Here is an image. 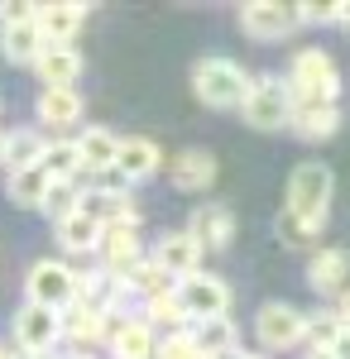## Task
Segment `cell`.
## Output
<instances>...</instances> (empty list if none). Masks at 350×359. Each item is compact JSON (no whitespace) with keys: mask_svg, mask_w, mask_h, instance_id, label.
<instances>
[{"mask_svg":"<svg viewBox=\"0 0 350 359\" xmlns=\"http://www.w3.org/2000/svg\"><path fill=\"white\" fill-rule=\"evenodd\" d=\"M77 211L86 216V221H96L101 230H106V225H135L139 221L130 192H96V187H86L82 201H77Z\"/></svg>","mask_w":350,"mask_h":359,"instance_id":"cell-16","label":"cell"},{"mask_svg":"<svg viewBox=\"0 0 350 359\" xmlns=\"http://www.w3.org/2000/svg\"><path fill=\"white\" fill-rule=\"evenodd\" d=\"M67 359H91V355H86V350H72V355H67Z\"/></svg>","mask_w":350,"mask_h":359,"instance_id":"cell-41","label":"cell"},{"mask_svg":"<svg viewBox=\"0 0 350 359\" xmlns=\"http://www.w3.org/2000/svg\"><path fill=\"white\" fill-rule=\"evenodd\" d=\"M39 120L53 125V130H67L82 120V91L77 86H44L39 91Z\"/></svg>","mask_w":350,"mask_h":359,"instance_id":"cell-22","label":"cell"},{"mask_svg":"<svg viewBox=\"0 0 350 359\" xmlns=\"http://www.w3.org/2000/svg\"><path fill=\"white\" fill-rule=\"evenodd\" d=\"M110 355L115 359H154L159 331L144 316H110V335H106Z\"/></svg>","mask_w":350,"mask_h":359,"instance_id":"cell-12","label":"cell"},{"mask_svg":"<svg viewBox=\"0 0 350 359\" xmlns=\"http://www.w3.org/2000/svg\"><path fill=\"white\" fill-rule=\"evenodd\" d=\"M331 311H336V321H341V331H350V292H341Z\"/></svg>","mask_w":350,"mask_h":359,"instance_id":"cell-37","label":"cell"},{"mask_svg":"<svg viewBox=\"0 0 350 359\" xmlns=\"http://www.w3.org/2000/svg\"><path fill=\"white\" fill-rule=\"evenodd\" d=\"M307 283L317 292H331V297L350 292V254L346 249H317L307 264Z\"/></svg>","mask_w":350,"mask_h":359,"instance_id":"cell-18","label":"cell"},{"mask_svg":"<svg viewBox=\"0 0 350 359\" xmlns=\"http://www.w3.org/2000/svg\"><path fill=\"white\" fill-rule=\"evenodd\" d=\"M336 25L350 29V0H341V10H336Z\"/></svg>","mask_w":350,"mask_h":359,"instance_id":"cell-39","label":"cell"},{"mask_svg":"<svg viewBox=\"0 0 350 359\" xmlns=\"http://www.w3.org/2000/svg\"><path fill=\"white\" fill-rule=\"evenodd\" d=\"M44 158V135L39 130H15V135H5V158L0 163L10 168V172H25Z\"/></svg>","mask_w":350,"mask_h":359,"instance_id":"cell-27","label":"cell"},{"mask_svg":"<svg viewBox=\"0 0 350 359\" xmlns=\"http://www.w3.org/2000/svg\"><path fill=\"white\" fill-rule=\"evenodd\" d=\"M163 163V154H159V144L154 139H120V149H115V172L125 177V182H144V177H154Z\"/></svg>","mask_w":350,"mask_h":359,"instance_id":"cell-17","label":"cell"},{"mask_svg":"<svg viewBox=\"0 0 350 359\" xmlns=\"http://www.w3.org/2000/svg\"><path fill=\"white\" fill-rule=\"evenodd\" d=\"M154 269H163V273L173 278H188V273H202V249H197V240H192L188 230H173V235H163L159 245H154V259H149Z\"/></svg>","mask_w":350,"mask_h":359,"instance_id":"cell-15","label":"cell"},{"mask_svg":"<svg viewBox=\"0 0 350 359\" xmlns=\"http://www.w3.org/2000/svg\"><path fill=\"white\" fill-rule=\"evenodd\" d=\"M0 48H5L10 62H39V53H44L48 43L39 39L34 25H15V29H0Z\"/></svg>","mask_w":350,"mask_h":359,"instance_id":"cell-29","label":"cell"},{"mask_svg":"<svg viewBox=\"0 0 350 359\" xmlns=\"http://www.w3.org/2000/svg\"><path fill=\"white\" fill-rule=\"evenodd\" d=\"M336 10L341 5H297V25H336Z\"/></svg>","mask_w":350,"mask_h":359,"instance_id":"cell-36","label":"cell"},{"mask_svg":"<svg viewBox=\"0 0 350 359\" xmlns=\"http://www.w3.org/2000/svg\"><path fill=\"white\" fill-rule=\"evenodd\" d=\"M331 355H336V359H350V331H341L336 340H331Z\"/></svg>","mask_w":350,"mask_h":359,"instance_id":"cell-38","label":"cell"},{"mask_svg":"<svg viewBox=\"0 0 350 359\" xmlns=\"http://www.w3.org/2000/svg\"><path fill=\"white\" fill-rule=\"evenodd\" d=\"M288 130L297 139H307V144H322V139H331L341 130V106H293Z\"/></svg>","mask_w":350,"mask_h":359,"instance_id":"cell-21","label":"cell"},{"mask_svg":"<svg viewBox=\"0 0 350 359\" xmlns=\"http://www.w3.org/2000/svg\"><path fill=\"white\" fill-rule=\"evenodd\" d=\"M144 321L159 331L163 326V335H173V331H188L192 321H188V311L178 306V297L173 292H163V297H154V302H144Z\"/></svg>","mask_w":350,"mask_h":359,"instance_id":"cell-30","label":"cell"},{"mask_svg":"<svg viewBox=\"0 0 350 359\" xmlns=\"http://www.w3.org/2000/svg\"><path fill=\"white\" fill-rule=\"evenodd\" d=\"M96 254H101V273L120 278L125 269H135L139 259H144V249H139V230H135V225H106L101 240H96Z\"/></svg>","mask_w":350,"mask_h":359,"instance_id":"cell-14","label":"cell"},{"mask_svg":"<svg viewBox=\"0 0 350 359\" xmlns=\"http://www.w3.org/2000/svg\"><path fill=\"white\" fill-rule=\"evenodd\" d=\"M302 359H336L331 350H302Z\"/></svg>","mask_w":350,"mask_h":359,"instance_id":"cell-40","label":"cell"},{"mask_svg":"<svg viewBox=\"0 0 350 359\" xmlns=\"http://www.w3.org/2000/svg\"><path fill=\"white\" fill-rule=\"evenodd\" d=\"M72 273H77V269H67L63 259H39V264L29 269V278H25L29 302L34 306H53V311L72 306Z\"/></svg>","mask_w":350,"mask_h":359,"instance_id":"cell-7","label":"cell"},{"mask_svg":"<svg viewBox=\"0 0 350 359\" xmlns=\"http://www.w3.org/2000/svg\"><path fill=\"white\" fill-rule=\"evenodd\" d=\"M58 340H63V321H58L53 306H20V316H15V345L25 350V355H48Z\"/></svg>","mask_w":350,"mask_h":359,"instance_id":"cell-9","label":"cell"},{"mask_svg":"<svg viewBox=\"0 0 350 359\" xmlns=\"http://www.w3.org/2000/svg\"><path fill=\"white\" fill-rule=\"evenodd\" d=\"M341 335V321L336 311H322V316H307V345L302 350H331V340Z\"/></svg>","mask_w":350,"mask_h":359,"instance_id":"cell-33","label":"cell"},{"mask_svg":"<svg viewBox=\"0 0 350 359\" xmlns=\"http://www.w3.org/2000/svg\"><path fill=\"white\" fill-rule=\"evenodd\" d=\"M240 29L254 39V43H278L297 29V5H283V0H254L240 10Z\"/></svg>","mask_w":350,"mask_h":359,"instance_id":"cell-8","label":"cell"},{"mask_svg":"<svg viewBox=\"0 0 350 359\" xmlns=\"http://www.w3.org/2000/svg\"><path fill=\"white\" fill-rule=\"evenodd\" d=\"M86 25V5H39V15H34V29H39V39L48 43V48H72V39H77V29Z\"/></svg>","mask_w":350,"mask_h":359,"instance_id":"cell-13","label":"cell"},{"mask_svg":"<svg viewBox=\"0 0 350 359\" xmlns=\"http://www.w3.org/2000/svg\"><path fill=\"white\" fill-rule=\"evenodd\" d=\"M20 359H53V355H20Z\"/></svg>","mask_w":350,"mask_h":359,"instance_id":"cell-42","label":"cell"},{"mask_svg":"<svg viewBox=\"0 0 350 359\" xmlns=\"http://www.w3.org/2000/svg\"><path fill=\"white\" fill-rule=\"evenodd\" d=\"M34 15H39V5H29V0H5V5H0V29L34 25Z\"/></svg>","mask_w":350,"mask_h":359,"instance_id":"cell-35","label":"cell"},{"mask_svg":"<svg viewBox=\"0 0 350 359\" xmlns=\"http://www.w3.org/2000/svg\"><path fill=\"white\" fill-rule=\"evenodd\" d=\"M120 287L135 292V297H144V302H154V297H163V292H173V278L163 273V269H154L149 259H139L135 269L120 273Z\"/></svg>","mask_w":350,"mask_h":359,"instance_id":"cell-25","label":"cell"},{"mask_svg":"<svg viewBox=\"0 0 350 359\" xmlns=\"http://www.w3.org/2000/svg\"><path fill=\"white\" fill-rule=\"evenodd\" d=\"M173 297L188 311V321H212V316H226L231 306V287L216 273H188L173 283Z\"/></svg>","mask_w":350,"mask_h":359,"instance_id":"cell-6","label":"cell"},{"mask_svg":"<svg viewBox=\"0 0 350 359\" xmlns=\"http://www.w3.org/2000/svg\"><path fill=\"white\" fill-rule=\"evenodd\" d=\"M331 192H336V177L331 168L307 158V163L293 168L288 177V196H283V216H278V230L288 245H312L326 230V211H331Z\"/></svg>","mask_w":350,"mask_h":359,"instance_id":"cell-1","label":"cell"},{"mask_svg":"<svg viewBox=\"0 0 350 359\" xmlns=\"http://www.w3.org/2000/svg\"><path fill=\"white\" fill-rule=\"evenodd\" d=\"M39 168L48 172V182H77V172H82L77 144H72V139H53V144H44Z\"/></svg>","mask_w":350,"mask_h":359,"instance_id":"cell-26","label":"cell"},{"mask_svg":"<svg viewBox=\"0 0 350 359\" xmlns=\"http://www.w3.org/2000/svg\"><path fill=\"white\" fill-rule=\"evenodd\" d=\"M288 96H293V106H336V96H341V72H336V62L326 48H302L293 57V67H288Z\"/></svg>","mask_w":350,"mask_h":359,"instance_id":"cell-3","label":"cell"},{"mask_svg":"<svg viewBox=\"0 0 350 359\" xmlns=\"http://www.w3.org/2000/svg\"><path fill=\"white\" fill-rule=\"evenodd\" d=\"M58 321H63V335H67L77 350H86V355H91V345H106V335H110V311L86 306V302L63 306Z\"/></svg>","mask_w":350,"mask_h":359,"instance_id":"cell-11","label":"cell"},{"mask_svg":"<svg viewBox=\"0 0 350 359\" xmlns=\"http://www.w3.org/2000/svg\"><path fill=\"white\" fill-rule=\"evenodd\" d=\"M154 359H207L197 345H192L188 331H173V335H159V345H154Z\"/></svg>","mask_w":350,"mask_h":359,"instance_id":"cell-34","label":"cell"},{"mask_svg":"<svg viewBox=\"0 0 350 359\" xmlns=\"http://www.w3.org/2000/svg\"><path fill=\"white\" fill-rule=\"evenodd\" d=\"M240 115H245V125H254V130H288L293 96H288V86L278 82V77H254Z\"/></svg>","mask_w":350,"mask_h":359,"instance_id":"cell-5","label":"cell"},{"mask_svg":"<svg viewBox=\"0 0 350 359\" xmlns=\"http://www.w3.org/2000/svg\"><path fill=\"white\" fill-rule=\"evenodd\" d=\"M173 187L178 192H207L216 182V158L207 154V149H183L178 158H173Z\"/></svg>","mask_w":350,"mask_h":359,"instance_id":"cell-20","label":"cell"},{"mask_svg":"<svg viewBox=\"0 0 350 359\" xmlns=\"http://www.w3.org/2000/svg\"><path fill=\"white\" fill-rule=\"evenodd\" d=\"M188 235L197 240L202 254H221V249H231V240H235V216H231V206H221V201H202V206L188 216Z\"/></svg>","mask_w":350,"mask_h":359,"instance_id":"cell-10","label":"cell"},{"mask_svg":"<svg viewBox=\"0 0 350 359\" xmlns=\"http://www.w3.org/2000/svg\"><path fill=\"white\" fill-rule=\"evenodd\" d=\"M188 335H192V345H197V350H202L207 359L231 355V350H235V340H240V331H235V321H231V316L192 321V326H188Z\"/></svg>","mask_w":350,"mask_h":359,"instance_id":"cell-23","label":"cell"},{"mask_svg":"<svg viewBox=\"0 0 350 359\" xmlns=\"http://www.w3.org/2000/svg\"><path fill=\"white\" fill-rule=\"evenodd\" d=\"M96 240H101V225L86 221L82 211H72L67 221H58V245L67 254H96Z\"/></svg>","mask_w":350,"mask_h":359,"instance_id":"cell-28","label":"cell"},{"mask_svg":"<svg viewBox=\"0 0 350 359\" xmlns=\"http://www.w3.org/2000/svg\"><path fill=\"white\" fill-rule=\"evenodd\" d=\"M77 201H82L77 182H48V192H44V201H39V211L58 225V221H67V216L77 211Z\"/></svg>","mask_w":350,"mask_h":359,"instance_id":"cell-32","label":"cell"},{"mask_svg":"<svg viewBox=\"0 0 350 359\" xmlns=\"http://www.w3.org/2000/svg\"><path fill=\"white\" fill-rule=\"evenodd\" d=\"M0 158H5V135H0Z\"/></svg>","mask_w":350,"mask_h":359,"instance_id":"cell-43","label":"cell"},{"mask_svg":"<svg viewBox=\"0 0 350 359\" xmlns=\"http://www.w3.org/2000/svg\"><path fill=\"white\" fill-rule=\"evenodd\" d=\"M254 340H259L269 355L302 350V345H307V316H302L293 302H264L259 316H254Z\"/></svg>","mask_w":350,"mask_h":359,"instance_id":"cell-4","label":"cell"},{"mask_svg":"<svg viewBox=\"0 0 350 359\" xmlns=\"http://www.w3.org/2000/svg\"><path fill=\"white\" fill-rule=\"evenodd\" d=\"M249 86H254V77L245 72L235 57H202V62H192V91H197L202 106L240 111Z\"/></svg>","mask_w":350,"mask_h":359,"instance_id":"cell-2","label":"cell"},{"mask_svg":"<svg viewBox=\"0 0 350 359\" xmlns=\"http://www.w3.org/2000/svg\"><path fill=\"white\" fill-rule=\"evenodd\" d=\"M72 144H77L82 172H106V168H115V149H120V135H115V130L91 125V130H82Z\"/></svg>","mask_w":350,"mask_h":359,"instance_id":"cell-19","label":"cell"},{"mask_svg":"<svg viewBox=\"0 0 350 359\" xmlns=\"http://www.w3.org/2000/svg\"><path fill=\"white\" fill-rule=\"evenodd\" d=\"M44 192H48V172H44L39 163L25 168V172H10V201H20V206H39Z\"/></svg>","mask_w":350,"mask_h":359,"instance_id":"cell-31","label":"cell"},{"mask_svg":"<svg viewBox=\"0 0 350 359\" xmlns=\"http://www.w3.org/2000/svg\"><path fill=\"white\" fill-rule=\"evenodd\" d=\"M34 67H39L44 86H77V77H82V53H77V48H44Z\"/></svg>","mask_w":350,"mask_h":359,"instance_id":"cell-24","label":"cell"}]
</instances>
